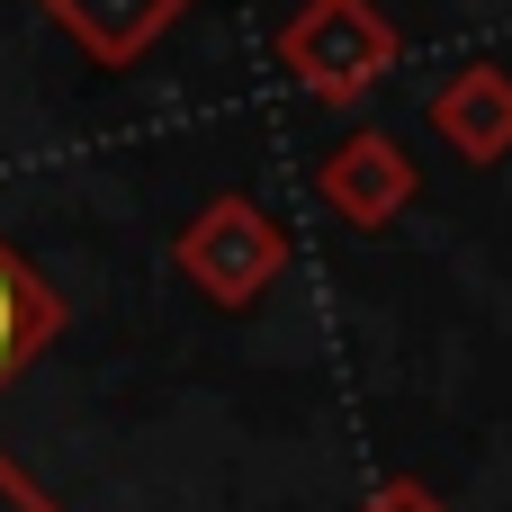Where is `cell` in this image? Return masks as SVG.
I'll return each instance as SVG.
<instances>
[{"instance_id":"1","label":"cell","mask_w":512,"mask_h":512,"mask_svg":"<svg viewBox=\"0 0 512 512\" xmlns=\"http://www.w3.org/2000/svg\"><path fill=\"white\" fill-rule=\"evenodd\" d=\"M270 63L297 99L315 108H351L369 99L396 63H405V27L378 0H297L270 36Z\"/></svg>"},{"instance_id":"2","label":"cell","mask_w":512,"mask_h":512,"mask_svg":"<svg viewBox=\"0 0 512 512\" xmlns=\"http://www.w3.org/2000/svg\"><path fill=\"white\" fill-rule=\"evenodd\" d=\"M171 270H180L216 315H252V306L288 279V225H279L261 198L225 189V198L189 207V225L171 234Z\"/></svg>"},{"instance_id":"3","label":"cell","mask_w":512,"mask_h":512,"mask_svg":"<svg viewBox=\"0 0 512 512\" xmlns=\"http://www.w3.org/2000/svg\"><path fill=\"white\" fill-rule=\"evenodd\" d=\"M315 198H324L351 234H387L396 216H414V198H423V162H414L405 135H387V126H351V135L324 144V162H315Z\"/></svg>"},{"instance_id":"4","label":"cell","mask_w":512,"mask_h":512,"mask_svg":"<svg viewBox=\"0 0 512 512\" xmlns=\"http://www.w3.org/2000/svg\"><path fill=\"white\" fill-rule=\"evenodd\" d=\"M36 9H45L54 36L81 45L90 72H135V63L189 18V0H36Z\"/></svg>"},{"instance_id":"5","label":"cell","mask_w":512,"mask_h":512,"mask_svg":"<svg viewBox=\"0 0 512 512\" xmlns=\"http://www.w3.org/2000/svg\"><path fill=\"white\" fill-rule=\"evenodd\" d=\"M423 126H432L468 171H495L512 153V72L504 63H459V72L423 99Z\"/></svg>"},{"instance_id":"6","label":"cell","mask_w":512,"mask_h":512,"mask_svg":"<svg viewBox=\"0 0 512 512\" xmlns=\"http://www.w3.org/2000/svg\"><path fill=\"white\" fill-rule=\"evenodd\" d=\"M54 333H63L54 279H45L18 243H0V387H18V378L54 351Z\"/></svg>"},{"instance_id":"7","label":"cell","mask_w":512,"mask_h":512,"mask_svg":"<svg viewBox=\"0 0 512 512\" xmlns=\"http://www.w3.org/2000/svg\"><path fill=\"white\" fill-rule=\"evenodd\" d=\"M351 512H450V504H441L423 477H378V486H369V495H360Z\"/></svg>"},{"instance_id":"8","label":"cell","mask_w":512,"mask_h":512,"mask_svg":"<svg viewBox=\"0 0 512 512\" xmlns=\"http://www.w3.org/2000/svg\"><path fill=\"white\" fill-rule=\"evenodd\" d=\"M0 512H63V504H54V495H45V486H36L27 468H18V459L0 450Z\"/></svg>"}]
</instances>
